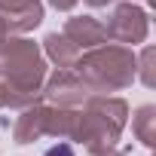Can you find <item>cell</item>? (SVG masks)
<instances>
[{
	"instance_id": "1",
	"label": "cell",
	"mask_w": 156,
	"mask_h": 156,
	"mask_svg": "<svg viewBox=\"0 0 156 156\" xmlns=\"http://www.w3.org/2000/svg\"><path fill=\"white\" fill-rule=\"evenodd\" d=\"M46 58L40 43L25 34H9L0 43V86L9 110H22L43 98Z\"/></svg>"
},
{
	"instance_id": "11",
	"label": "cell",
	"mask_w": 156,
	"mask_h": 156,
	"mask_svg": "<svg viewBox=\"0 0 156 156\" xmlns=\"http://www.w3.org/2000/svg\"><path fill=\"white\" fill-rule=\"evenodd\" d=\"M132 129H135V138L147 150H153V144H156V107L153 104H141L135 110V116H132Z\"/></svg>"
},
{
	"instance_id": "12",
	"label": "cell",
	"mask_w": 156,
	"mask_h": 156,
	"mask_svg": "<svg viewBox=\"0 0 156 156\" xmlns=\"http://www.w3.org/2000/svg\"><path fill=\"white\" fill-rule=\"evenodd\" d=\"M135 73L147 89H153V49L150 46H144V52L135 55Z\"/></svg>"
},
{
	"instance_id": "6",
	"label": "cell",
	"mask_w": 156,
	"mask_h": 156,
	"mask_svg": "<svg viewBox=\"0 0 156 156\" xmlns=\"http://www.w3.org/2000/svg\"><path fill=\"white\" fill-rule=\"evenodd\" d=\"M0 16L12 34H28L43 22V0H0Z\"/></svg>"
},
{
	"instance_id": "14",
	"label": "cell",
	"mask_w": 156,
	"mask_h": 156,
	"mask_svg": "<svg viewBox=\"0 0 156 156\" xmlns=\"http://www.w3.org/2000/svg\"><path fill=\"white\" fill-rule=\"evenodd\" d=\"M76 3H80V0H49V6H52V9H58V12H70Z\"/></svg>"
},
{
	"instance_id": "2",
	"label": "cell",
	"mask_w": 156,
	"mask_h": 156,
	"mask_svg": "<svg viewBox=\"0 0 156 156\" xmlns=\"http://www.w3.org/2000/svg\"><path fill=\"white\" fill-rule=\"evenodd\" d=\"M73 70L80 73V80L92 89V95H110L129 89L138 73H135V52L132 46L119 43H101L95 49H86L76 58Z\"/></svg>"
},
{
	"instance_id": "9",
	"label": "cell",
	"mask_w": 156,
	"mask_h": 156,
	"mask_svg": "<svg viewBox=\"0 0 156 156\" xmlns=\"http://www.w3.org/2000/svg\"><path fill=\"white\" fill-rule=\"evenodd\" d=\"M76 119L80 107H55L46 104V135L55 141H73L76 138Z\"/></svg>"
},
{
	"instance_id": "13",
	"label": "cell",
	"mask_w": 156,
	"mask_h": 156,
	"mask_svg": "<svg viewBox=\"0 0 156 156\" xmlns=\"http://www.w3.org/2000/svg\"><path fill=\"white\" fill-rule=\"evenodd\" d=\"M43 156H76V150H73V144L70 141H55L52 147H46V153Z\"/></svg>"
},
{
	"instance_id": "16",
	"label": "cell",
	"mask_w": 156,
	"mask_h": 156,
	"mask_svg": "<svg viewBox=\"0 0 156 156\" xmlns=\"http://www.w3.org/2000/svg\"><path fill=\"white\" fill-rule=\"evenodd\" d=\"M9 34H12V31H9V25H6V19L0 16V43H3V40L9 37Z\"/></svg>"
},
{
	"instance_id": "18",
	"label": "cell",
	"mask_w": 156,
	"mask_h": 156,
	"mask_svg": "<svg viewBox=\"0 0 156 156\" xmlns=\"http://www.w3.org/2000/svg\"><path fill=\"white\" fill-rule=\"evenodd\" d=\"M0 110H6V98H3V86H0Z\"/></svg>"
},
{
	"instance_id": "15",
	"label": "cell",
	"mask_w": 156,
	"mask_h": 156,
	"mask_svg": "<svg viewBox=\"0 0 156 156\" xmlns=\"http://www.w3.org/2000/svg\"><path fill=\"white\" fill-rule=\"evenodd\" d=\"M92 156H129V153H122V150H116V147H107V150H98V153H92Z\"/></svg>"
},
{
	"instance_id": "4",
	"label": "cell",
	"mask_w": 156,
	"mask_h": 156,
	"mask_svg": "<svg viewBox=\"0 0 156 156\" xmlns=\"http://www.w3.org/2000/svg\"><path fill=\"white\" fill-rule=\"evenodd\" d=\"M147 31H150V16L147 9H141L135 0H126V3H116L107 25H104V34L107 40L119 43V46H138L147 40Z\"/></svg>"
},
{
	"instance_id": "17",
	"label": "cell",
	"mask_w": 156,
	"mask_h": 156,
	"mask_svg": "<svg viewBox=\"0 0 156 156\" xmlns=\"http://www.w3.org/2000/svg\"><path fill=\"white\" fill-rule=\"evenodd\" d=\"M83 3H89L92 9H101V6H107V3H113V0H83Z\"/></svg>"
},
{
	"instance_id": "7",
	"label": "cell",
	"mask_w": 156,
	"mask_h": 156,
	"mask_svg": "<svg viewBox=\"0 0 156 156\" xmlns=\"http://www.w3.org/2000/svg\"><path fill=\"white\" fill-rule=\"evenodd\" d=\"M80 52L86 49H95L101 43H107V34H104V25L95 19V16H70L64 22V31H61Z\"/></svg>"
},
{
	"instance_id": "3",
	"label": "cell",
	"mask_w": 156,
	"mask_h": 156,
	"mask_svg": "<svg viewBox=\"0 0 156 156\" xmlns=\"http://www.w3.org/2000/svg\"><path fill=\"white\" fill-rule=\"evenodd\" d=\"M129 122V104L116 95H89L80 104L76 119V144H83L86 153H98L116 147Z\"/></svg>"
},
{
	"instance_id": "5",
	"label": "cell",
	"mask_w": 156,
	"mask_h": 156,
	"mask_svg": "<svg viewBox=\"0 0 156 156\" xmlns=\"http://www.w3.org/2000/svg\"><path fill=\"white\" fill-rule=\"evenodd\" d=\"M89 95L92 89L80 80V73L73 67H55L43 80V98L46 104H55V107H80Z\"/></svg>"
},
{
	"instance_id": "10",
	"label": "cell",
	"mask_w": 156,
	"mask_h": 156,
	"mask_svg": "<svg viewBox=\"0 0 156 156\" xmlns=\"http://www.w3.org/2000/svg\"><path fill=\"white\" fill-rule=\"evenodd\" d=\"M80 55H83V52L76 49L64 34H58V31L46 34V40H43V58H49L55 67H73Z\"/></svg>"
},
{
	"instance_id": "8",
	"label": "cell",
	"mask_w": 156,
	"mask_h": 156,
	"mask_svg": "<svg viewBox=\"0 0 156 156\" xmlns=\"http://www.w3.org/2000/svg\"><path fill=\"white\" fill-rule=\"evenodd\" d=\"M40 138H46V104L34 101V104L19 110V116L12 122V141L16 144H34Z\"/></svg>"
}]
</instances>
